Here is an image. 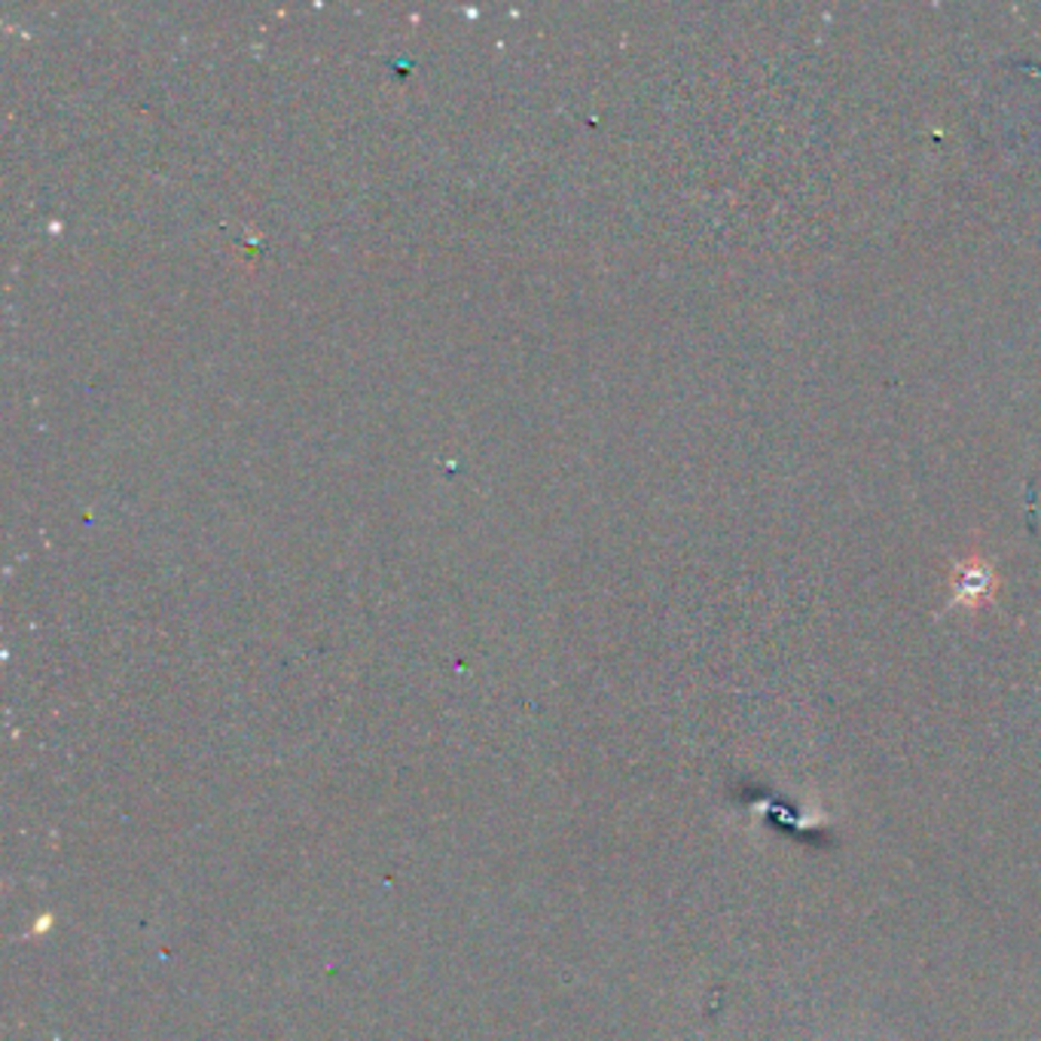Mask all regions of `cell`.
<instances>
[{"label":"cell","mask_w":1041,"mask_h":1041,"mask_svg":"<svg viewBox=\"0 0 1041 1041\" xmlns=\"http://www.w3.org/2000/svg\"><path fill=\"white\" fill-rule=\"evenodd\" d=\"M995 590V574L993 569H987V565H959V571L953 574V602L957 605H981L987 602Z\"/></svg>","instance_id":"6da1fadb"}]
</instances>
